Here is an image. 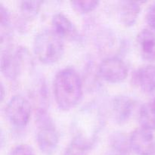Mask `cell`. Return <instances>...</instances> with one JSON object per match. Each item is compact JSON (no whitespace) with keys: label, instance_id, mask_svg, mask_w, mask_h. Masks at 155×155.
<instances>
[{"label":"cell","instance_id":"6da1fadb","mask_svg":"<svg viewBox=\"0 0 155 155\" xmlns=\"http://www.w3.org/2000/svg\"><path fill=\"white\" fill-rule=\"evenodd\" d=\"M54 95L59 108L69 110L77 105L83 96V82L72 68H65L56 74Z\"/></svg>","mask_w":155,"mask_h":155},{"label":"cell","instance_id":"7a4b0ae2","mask_svg":"<svg viewBox=\"0 0 155 155\" xmlns=\"http://www.w3.org/2000/svg\"><path fill=\"white\" fill-rule=\"evenodd\" d=\"M33 50L37 58L46 64L57 62L64 51L63 39L52 30L45 29L35 36Z\"/></svg>","mask_w":155,"mask_h":155},{"label":"cell","instance_id":"3957f363","mask_svg":"<svg viewBox=\"0 0 155 155\" xmlns=\"http://www.w3.org/2000/svg\"><path fill=\"white\" fill-rule=\"evenodd\" d=\"M39 127L36 141L39 150L45 155L52 154L57 149L59 142L58 133L44 110L38 112Z\"/></svg>","mask_w":155,"mask_h":155},{"label":"cell","instance_id":"277c9868","mask_svg":"<svg viewBox=\"0 0 155 155\" xmlns=\"http://www.w3.org/2000/svg\"><path fill=\"white\" fill-rule=\"evenodd\" d=\"M8 120L15 127H24L27 125L31 116V105L26 98L17 95L12 97L5 107Z\"/></svg>","mask_w":155,"mask_h":155},{"label":"cell","instance_id":"5b68a950","mask_svg":"<svg viewBox=\"0 0 155 155\" xmlns=\"http://www.w3.org/2000/svg\"><path fill=\"white\" fill-rule=\"evenodd\" d=\"M98 73L101 78L110 83L122 82L128 75V68L118 57H108L100 63Z\"/></svg>","mask_w":155,"mask_h":155},{"label":"cell","instance_id":"8992f818","mask_svg":"<svg viewBox=\"0 0 155 155\" xmlns=\"http://www.w3.org/2000/svg\"><path fill=\"white\" fill-rule=\"evenodd\" d=\"M129 142L130 149L137 155H153L155 153L154 136L149 130L137 129L132 133Z\"/></svg>","mask_w":155,"mask_h":155},{"label":"cell","instance_id":"52a82bcc","mask_svg":"<svg viewBox=\"0 0 155 155\" xmlns=\"http://www.w3.org/2000/svg\"><path fill=\"white\" fill-rule=\"evenodd\" d=\"M22 52H12L11 50H2L1 55V71L3 75L10 80H15L18 76L22 60Z\"/></svg>","mask_w":155,"mask_h":155},{"label":"cell","instance_id":"ba28073f","mask_svg":"<svg viewBox=\"0 0 155 155\" xmlns=\"http://www.w3.org/2000/svg\"><path fill=\"white\" fill-rule=\"evenodd\" d=\"M135 102L131 98L125 95H120L115 97L112 101V114L115 121L122 124L129 120L133 109Z\"/></svg>","mask_w":155,"mask_h":155},{"label":"cell","instance_id":"9c48e42d","mask_svg":"<svg viewBox=\"0 0 155 155\" xmlns=\"http://www.w3.org/2000/svg\"><path fill=\"white\" fill-rule=\"evenodd\" d=\"M135 84L144 92L151 93L155 91V64L141 67L133 76Z\"/></svg>","mask_w":155,"mask_h":155},{"label":"cell","instance_id":"30bf717a","mask_svg":"<svg viewBox=\"0 0 155 155\" xmlns=\"http://www.w3.org/2000/svg\"><path fill=\"white\" fill-rule=\"evenodd\" d=\"M51 30L62 39H75L77 37V30L72 21L65 15L58 13L51 19Z\"/></svg>","mask_w":155,"mask_h":155},{"label":"cell","instance_id":"8fae6325","mask_svg":"<svg viewBox=\"0 0 155 155\" xmlns=\"http://www.w3.org/2000/svg\"><path fill=\"white\" fill-rule=\"evenodd\" d=\"M136 41L142 58L148 61H155L154 32L148 29L142 30L137 35Z\"/></svg>","mask_w":155,"mask_h":155},{"label":"cell","instance_id":"7c38bea8","mask_svg":"<svg viewBox=\"0 0 155 155\" xmlns=\"http://www.w3.org/2000/svg\"><path fill=\"white\" fill-rule=\"evenodd\" d=\"M141 11V5L136 2H120L118 9L120 19L127 27L134 25Z\"/></svg>","mask_w":155,"mask_h":155},{"label":"cell","instance_id":"4fadbf2b","mask_svg":"<svg viewBox=\"0 0 155 155\" xmlns=\"http://www.w3.org/2000/svg\"><path fill=\"white\" fill-rule=\"evenodd\" d=\"M139 122L142 128L152 132L155 130V107L151 102L145 104L139 110Z\"/></svg>","mask_w":155,"mask_h":155},{"label":"cell","instance_id":"5bb4252c","mask_svg":"<svg viewBox=\"0 0 155 155\" xmlns=\"http://www.w3.org/2000/svg\"><path fill=\"white\" fill-rule=\"evenodd\" d=\"M42 2L40 1H22L20 2L21 13L26 18H33L37 15L40 10Z\"/></svg>","mask_w":155,"mask_h":155},{"label":"cell","instance_id":"9a60e30c","mask_svg":"<svg viewBox=\"0 0 155 155\" xmlns=\"http://www.w3.org/2000/svg\"><path fill=\"white\" fill-rule=\"evenodd\" d=\"M90 147L82 140L74 138L71 145L66 148L63 155H87Z\"/></svg>","mask_w":155,"mask_h":155},{"label":"cell","instance_id":"2e32d148","mask_svg":"<svg viewBox=\"0 0 155 155\" xmlns=\"http://www.w3.org/2000/svg\"><path fill=\"white\" fill-rule=\"evenodd\" d=\"M111 146L114 152L128 155L129 149L130 148V142H127V139L124 136L120 133L114 135L111 139Z\"/></svg>","mask_w":155,"mask_h":155},{"label":"cell","instance_id":"e0dca14e","mask_svg":"<svg viewBox=\"0 0 155 155\" xmlns=\"http://www.w3.org/2000/svg\"><path fill=\"white\" fill-rule=\"evenodd\" d=\"M71 5L77 12L80 13H88L95 10L99 5L98 1H73Z\"/></svg>","mask_w":155,"mask_h":155},{"label":"cell","instance_id":"ac0fdd59","mask_svg":"<svg viewBox=\"0 0 155 155\" xmlns=\"http://www.w3.org/2000/svg\"><path fill=\"white\" fill-rule=\"evenodd\" d=\"M9 155H35L31 147L24 144H21L14 147Z\"/></svg>","mask_w":155,"mask_h":155},{"label":"cell","instance_id":"d6986e66","mask_svg":"<svg viewBox=\"0 0 155 155\" xmlns=\"http://www.w3.org/2000/svg\"><path fill=\"white\" fill-rule=\"evenodd\" d=\"M146 21L152 31L155 33V2L148 7L146 12Z\"/></svg>","mask_w":155,"mask_h":155},{"label":"cell","instance_id":"ffe728a7","mask_svg":"<svg viewBox=\"0 0 155 155\" xmlns=\"http://www.w3.org/2000/svg\"><path fill=\"white\" fill-rule=\"evenodd\" d=\"M0 19H1L2 28H3V27L7 28L10 24V13L8 11V9L5 7H4L2 4H1V7H0Z\"/></svg>","mask_w":155,"mask_h":155},{"label":"cell","instance_id":"44dd1931","mask_svg":"<svg viewBox=\"0 0 155 155\" xmlns=\"http://www.w3.org/2000/svg\"><path fill=\"white\" fill-rule=\"evenodd\" d=\"M1 92H2V95H1V101H3V98H4V87H3V85L2 84L1 86Z\"/></svg>","mask_w":155,"mask_h":155},{"label":"cell","instance_id":"7402d4cb","mask_svg":"<svg viewBox=\"0 0 155 155\" xmlns=\"http://www.w3.org/2000/svg\"><path fill=\"white\" fill-rule=\"evenodd\" d=\"M110 155H127V154H121V153H117V152H114H114L111 153Z\"/></svg>","mask_w":155,"mask_h":155}]
</instances>
